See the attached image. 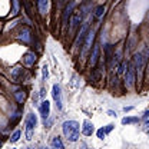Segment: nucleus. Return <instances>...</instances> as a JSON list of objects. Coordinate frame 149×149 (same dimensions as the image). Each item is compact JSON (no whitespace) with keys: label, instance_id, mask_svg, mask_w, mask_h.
<instances>
[{"label":"nucleus","instance_id":"1","mask_svg":"<svg viewBox=\"0 0 149 149\" xmlns=\"http://www.w3.org/2000/svg\"><path fill=\"white\" fill-rule=\"evenodd\" d=\"M62 131L63 135L68 138V141L70 142H76L80 136V126L76 120H66L62 125Z\"/></svg>","mask_w":149,"mask_h":149},{"label":"nucleus","instance_id":"2","mask_svg":"<svg viewBox=\"0 0 149 149\" xmlns=\"http://www.w3.org/2000/svg\"><path fill=\"white\" fill-rule=\"evenodd\" d=\"M37 125V118L35 113H29L27 118H26V138L27 141H30L33 138V132H35V128Z\"/></svg>","mask_w":149,"mask_h":149},{"label":"nucleus","instance_id":"3","mask_svg":"<svg viewBox=\"0 0 149 149\" xmlns=\"http://www.w3.org/2000/svg\"><path fill=\"white\" fill-rule=\"evenodd\" d=\"M136 70H135V66H133V63H131L129 66H128V70H126V73H125V85H126V87L128 89H132L133 86H135V80H136Z\"/></svg>","mask_w":149,"mask_h":149},{"label":"nucleus","instance_id":"4","mask_svg":"<svg viewBox=\"0 0 149 149\" xmlns=\"http://www.w3.org/2000/svg\"><path fill=\"white\" fill-rule=\"evenodd\" d=\"M95 29H89L86 37H85V43H83V49H82V56H86V53L92 49L93 46V40H95Z\"/></svg>","mask_w":149,"mask_h":149},{"label":"nucleus","instance_id":"5","mask_svg":"<svg viewBox=\"0 0 149 149\" xmlns=\"http://www.w3.org/2000/svg\"><path fill=\"white\" fill-rule=\"evenodd\" d=\"M145 63H146V59L144 57V55L142 53H136L135 57H133V66H135V70H136L139 79L142 77V72H144Z\"/></svg>","mask_w":149,"mask_h":149},{"label":"nucleus","instance_id":"6","mask_svg":"<svg viewBox=\"0 0 149 149\" xmlns=\"http://www.w3.org/2000/svg\"><path fill=\"white\" fill-rule=\"evenodd\" d=\"M74 6H76V1H74V0H70V1L65 6V9H63V14H62V25H63V26H66L68 22H69V17H72Z\"/></svg>","mask_w":149,"mask_h":149},{"label":"nucleus","instance_id":"7","mask_svg":"<svg viewBox=\"0 0 149 149\" xmlns=\"http://www.w3.org/2000/svg\"><path fill=\"white\" fill-rule=\"evenodd\" d=\"M52 95H53V99H55V103H56V108L57 109H62V92H60V86L57 83L53 85L52 87Z\"/></svg>","mask_w":149,"mask_h":149},{"label":"nucleus","instance_id":"8","mask_svg":"<svg viewBox=\"0 0 149 149\" xmlns=\"http://www.w3.org/2000/svg\"><path fill=\"white\" fill-rule=\"evenodd\" d=\"M87 30H89V22H85V23L82 25V27L79 29V32H77V36H76V40H74V46H79V43H80L82 40H85Z\"/></svg>","mask_w":149,"mask_h":149},{"label":"nucleus","instance_id":"9","mask_svg":"<svg viewBox=\"0 0 149 149\" xmlns=\"http://www.w3.org/2000/svg\"><path fill=\"white\" fill-rule=\"evenodd\" d=\"M40 115H42L43 119H47L49 115H50V102L47 99H44L40 105Z\"/></svg>","mask_w":149,"mask_h":149},{"label":"nucleus","instance_id":"10","mask_svg":"<svg viewBox=\"0 0 149 149\" xmlns=\"http://www.w3.org/2000/svg\"><path fill=\"white\" fill-rule=\"evenodd\" d=\"M93 131H95V128H93V123H92L90 120H85V122H83V128H82V132H83V135H86V136H90V135L93 133Z\"/></svg>","mask_w":149,"mask_h":149},{"label":"nucleus","instance_id":"11","mask_svg":"<svg viewBox=\"0 0 149 149\" xmlns=\"http://www.w3.org/2000/svg\"><path fill=\"white\" fill-rule=\"evenodd\" d=\"M37 9L40 12V14H46L47 9H49V0H37Z\"/></svg>","mask_w":149,"mask_h":149},{"label":"nucleus","instance_id":"12","mask_svg":"<svg viewBox=\"0 0 149 149\" xmlns=\"http://www.w3.org/2000/svg\"><path fill=\"white\" fill-rule=\"evenodd\" d=\"M98 59H99V44H93V52L90 55V65L95 66L98 63Z\"/></svg>","mask_w":149,"mask_h":149},{"label":"nucleus","instance_id":"13","mask_svg":"<svg viewBox=\"0 0 149 149\" xmlns=\"http://www.w3.org/2000/svg\"><path fill=\"white\" fill-rule=\"evenodd\" d=\"M35 62H36V53L35 52H27L25 55V63L27 66H32V65H35Z\"/></svg>","mask_w":149,"mask_h":149},{"label":"nucleus","instance_id":"14","mask_svg":"<svg viewBox=\"0 0 149 149\" xmlns=\"http://www.w3.org/2000/svg\"><path fill=\"white\" fill-rule=\"evenodd\" d=\"M19 39L23 40V42H26V43H29V42H30V30H29L27 27L22 29V32H20V35H19Z\"/></svg>","mask_w":149,"mask_h":149},{"label":"nucleus","instance_id":"15","mask_svg":"<svg viewBox=\"0 0 149 149\" xmlns=\"http://www.w3.org/2000/svg\"><path fill=\"white\" fill-rule=\"evenodd\" d=\"M142 125H144V131L149 135V109L144 113V118H142Z\"/></svg>","mask_w":149,"mask_h":149},{"label":"nucleus","instance_id":"16","mask_svg":"<svg viewBox=\"0 0 149 149\" xmlns=\"http://www.w3.org/2000/svg\"><path fill=\"white\" fill-rule=\"evenodd\" d=\"M52 146H53V149H65L63 142H62V139H60L59 136H55V138L52 139Z\"/></svg>","mask_w":149,"mask_h":149},{"label":"nucleus","instance_id":"17","mask_svg":"<svg viewBox=\"0 0 149 149\" xmlns=\"http://www.w3.org/2000/svg\"><path fill=\"white\" fill-rule=\"evenodd\" d=\"M138 122H139V118H136V116H128V118L122 119V125H132V123H138Z\"/></svg>","mask_w":149,"mask_h":149},{"label":"nucleus","instance_id":"18","mask_svg":"<svg viewBox=\"0 0 149 149\" xmlns=\"http://www.w3.org/2000/svg\"><path fill=\"white\" fill-rule=\"evenodd\" d=\"M12 3H13V10H12V16H16V14L19 13V7H20V4H19V0H12Z\"/></svg>","mask_w":149,"mask_h":149},{"label":"nucleus","instance_id":"19","mask_svg":"<svg viewBox=\"0 0 149 149\" xmlns=\"http://www.w3.org/2000/svg\"><path fill=\"white\" fill-rule=\"evenodd\" d=\"M25 98H26L25 92H22V90H20V92H17V93H16V99H17V102H19V103H23V102H25Z\"/></svg>","mask_w":149,"mask_h":149},{"label":"nucleus","instance_id":"20","mask_svg":"<svg viewBox=\"0 0 149 149\" xmlns=\"http://www.w3.org/2000/svg\"><path fill=\"white\" fill-rule=\"evenodd\" d=\"M103 13H105V6H99V7L96 9V12H95V16H96V17H100Z\"/></svg>","mask_w":149,"mask_h":149},{"label":"nucleus","instance_id":"21","mask_svg":"<svg viewBox=\"0 0 149 149\" xmlns=\"http://www.w3.org/2000/svg\"><path fill=\"white\" fill-rule=\"evenodd\" d=\"M19 138H20V131H16V132L12 135L10 142H13V144H14V142H17V141H19Z\"/></svg>","mask_w":149,"mask_h":149},{"label":"nucleus","instance_id":"22","mask_svg":"<svg viewBox=\"0 0 149 149\" xmlns=\"http://www.w3.org/2000/svg\"><path fill=\"white\" fill-rule=\"evenodd\" d=\"M105 136H106V132H105L103 128H100V129L98 131V138H99V139H103Z\"/></svg>","mask_w":149,"mask_h":149},{"label":"nucleus","instance_id":"23","mask_svg":"<svg viewBox=\"0 0 149 149\" xmlns=\"http://www.w3.org/2000/svg\"><path fill=\"white\" fill-rule=\"evenodd\" d=\"M128 65H126V62H122V65L118 68V73L120 74V73H123V70H125V68H126Z\"/></svg>","mask_w":149,"mask_h":149},{"label":"nucleus","instance_id":"24","mask_svg":"<svg viewBox=\"0 0 149 149\" xmlns=\"http://www.w3.org/2000/svg\"><path fill=\"white\" fill-rule=\"evenodd\" d=\"M47 74H49V72H47V66H43V79H46Z\"/></svg>","mask_w":149,"mask_h":149},{"label":"nucleus","instance_id":"25","mask_svg":"<svg viewBox=\"0 0 149 149\" xmlns=\"http://www.w3.org/2000/svg\"><path fill=\"white\" fill-rule=\"evenodd\" d=\"M112 129H113V125H108V126L105 128V132H106V133H109Z\"/></svg>","mask_w":149,"mask_h":149},{"label":"nucleus","instance_id":"26","mask_svg":"<svg viewBox=\"0 0 149 149\" xmlns=\"http://www.w3.org/2000/svg\"><path fill=\"white\" fill-rule=\"evenodd\" d=\"M123 111H125V112H129V111H132V106H126V108H123Z\"/></svg>","mask_w":149,"mask_h":149},{"label":"nucleus","instance_id":"27","mask_svg":"<svg viewBox=\"0 0 149 149\" xmlns=\"http://www.w3.org/2000/svg\"><path fill=\"white\" fill-rule=\"evenodd\" d=\"M43 149H47V148H43Z\"/></svg>","mask_w":149,"mask_h":149}]
</instances>
